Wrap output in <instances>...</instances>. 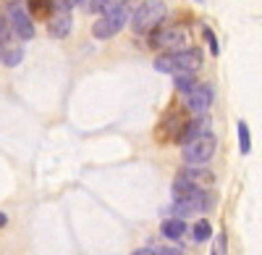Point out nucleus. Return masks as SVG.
I'll list each match as a JSON object with an SVG mask.
<instances>
[{
	"label": "nucleus",
	"instance_id": "0eeeda50",
	"mask_svg": "<svg viewBox=\"0 0 262 255\" xmlns=\"http://www.w3.org/2000/svg\"><path fill=\"white\" fill-rule=\"evenodd\" d=\"M6 13H8V27L13 29V34H18L21 40H32L34 37V21L29 18L24 3H8Z\"/></svg>",
	"mask_w": 262,
	"mask_h": 255
},
{
	"label": "nucleus",
	"instance_id": "6e6552de",
	"mask_svg": "<svg viewBox=\"0 0 262 255\" xmlns=\"http://www.w3.org/2000/svg\"><path fill=\"white\" fill-rule=\"evenodd\" d=\"M215 203L212 192H200L194 195L191 200H179L173 203V219H186V216H194V213H202V210H210V205Z\"/></svg>",
	"mask_w": 262,
	"mask_h": 255
},
{
	"label": "nucleus",
	"instance_id": "39448f33",
	"mask_svg": "<svg viewBox=\"0 0 262 255\" xmlns=\"http://www.w3.org/2000/svg\"><path fill=\"white\" fill-rule=\"evenodd\" d=\"M215 147H217V140L212 134H205V137H196V140H189L184 142V163L186 166H205L212 155H215Z\"/></svg>",
	"mask_w": 262,
	"mask_h": 255
},
{
	"label": "nucleus",
	"instance_id": "9d476101",
	"mask_svg": "<svg viewBox=\"0 0 262 255\" xmlns=\"http://www.w3.org/2000/svg\"><path fill=\"white\" fill-rule=\"evenodd\" d=\"M71 24H74V18H71V8H63V6H55V11H53V16L48 18V32H50V37H55V40H63V37H69V32H71Z\"/></svg>",
	"mask_w": 262,
	"mask_h": 255
},
{
	"label": "nucleus",
	"instance_id": "a211bd4d",
	"mask_svg": "<svg viewBox=\"0 0 262 255\" xmlns=\"http://www.w3.org/2000/svg\"><path fill=\"white\" fill-rule=\"evenodd\" d=\"M238 150H242L244 155L252 153V137H249V126H247V121H238Z\"/></svg>",
	"mask_w": 262,
	"mask_h": 255
},
{
	"label": "nucleus",
	"instance_id": "412c9836",
	"mask_svg": "<svg viewBox=\"0 0 262 255\" xmlns=\"http://www.w3.org/2000/svg\"><path fill=\"white\" fill-rule=\"evenodd\" d=\"M205 37H207L210 53H212V55H217V53H221V48H217V40H215V34H212V29H210V27H205Z\"/></svg>",
	"mask_w": 262,
	"mask_h": 255
},
{
	"label": "nucleus",
	"instance_id": "f03ea898",
	"mask_svg": "<svg viewBox=\"0 0 262 255\" xmlns=\"http://www.w3.org/2000/svg\"><path fill=\"white\" fill-rule=\"evenodd\" d=\"M202 66V53L196 48L181 50V53H165L155 58V69L160 74H176V76H191Z\"/></svg>",
	"mask_w": 262,
	"mask_h": 255
},
{
	"label": "nucleus",
	"instance_id": "bb28decb",
	"mask_svg": "<svg viewBox=\"0 0 262 255\" xmlns=\"http://www.w3.org/2000/svg\"><path fill=\"white\" fill-rule=\"evenodd\" d=\"M6 221H8V219H6L3 213H0V229H3V226H6Z\"/></svg>",
	"mask_w": 262,
	"mask_h": 255
},
{
	"label": "nucleus",
	"instance_id": "5701e85b",
	"mask_svg": "<svg viewBox=\"0 0 262 255\" xmlns=\"http://www.w3.org/2000/svg\"><path fill=\"white\" fill-rule=\"evenodd\" d=\"M223 247H226V231H223V234H217V242H215L212 255H221V252H223Z\"/></svg>",
	"mask_w": 262,
	"mask_h": 255
},
{
	"label": "nucleus",
	"instance_id": "dca6fc26",
	"mask_svg": "<svg viewBox=\"0 0 262 255\" xmlns=\"http://www.w3.org/2000/svg\"><path fill=\"white\" fill-rule=\"evenodd\" d=\"M160 231H163V237H168V240H181L184 231H186V221L184 219H168V221H163Z\"/></svg>",
	"mask_w": 262,
	"mask_h": 255
},
{
	"label": "nucleus",
	"instance_id": "ddd939ff",
	"mask_svg": "<svg viewBox=\"0 0 262 255\" xmlns=\"http://www.w3.org/2000/svg\"><path fill=\"white\" fill-rule=\"evenodd\" d=\"M53 11H55V3H53V0H27V13H29V18H32V16H34L37 21L50 18Z\"/></svg>",
	"mask_w": 262,
	"mask_h": 255
},
{
	"label": "nucleus",
	"instance_id": "b1692460",
	"mask_svg": "<svg viewBox=\"0 0 262 255\" xmlns=\"http://www.w3.org/2000/svg\"><path fill=\"white\" fill-rule=\"evenodd\" d=\"M55 6H63V8H74V6H79L81 0H53Z\"/></svg>",
	"mask_w": 262,
	"mask_h": 255
},
{
	"label": "nucleus",
	"instance_id": "9b49d317",
	"mask_svg": "<svg viewBox=\"0 0 262 255\" xmlns=\"http://www.w3.org/2000/svg\"><path fill=\"white\" fill-rule=\"evenodd\" d=\"M181 176L186 182H191L196 189H202V192H210V187L215 184V174L205 166H186V168H181Z\"/></svg>",
	"mask_w": 262,
	"mask_h": 255
},
{
	"label": "nucleus",
	"instance_id": "4468645a",
	"mask_svg": "<svg viewBox=\"0 0 262 255\" xmlns=\"http://www.w3.org/2000/svg\"><path fill=\"white\" fill-rule=\"evenodd\" d=\"M200 192H202V189H196V187H194L191 182H186L181 174L176 176V182H173V200H176V203H179V200H191L194 195H200Z\"/></svg>",
	"mask_w": 262,
	"mask_h": 255
},
{
	"label": "nucleus",
	"instance_id": "f8f14e48",
	"mask_svg": "<svg viewBox=\"0 0 262 255\" xmlns=\"http://www.w3.org/2000/svg\"><path fill=\"white\" fill-rule=\"evenodd\" d=\"M21 58H24V48H18L16 42L3 32L0 34V61H3L6 66H16V63H21Z\"/></svg>",
	"mask_w": 262,
	"mask_h": 255
},
{
	"label": "nucleus",
	"instance_id": "1a4fd4ad",
	"mask_svg": "<svg viewBox=\"0 0 262 255\" xmlns=\"http://www.w3.org/2000/svg\"><path fill=\"white\" fill-rule=\"evenodd\" d=\"M210 103H212L210 84H194V87L186 92V108L194 111L196 116H205L207 108H210Z\"/></svg>",
	"mask_w": 262,
	"mask_h": 255
},
{
	"label": "nucleus",
	"instance_id": "a878e982",
	"mask_svg": "<svg viewBox=\"0 0 262 255\" xmlns=\"http://www.w3.org/2000/svg\"><path fill=\"white\" fill-rule=\"evenodd\" d=\"M6 32V21H3V16H0V34Z\"/></svg>",
	"mask_w": 262,
	"mask_h": 255
},
{
	"label": "nucleus",
	"instance_id": "6ab92c4d",
	"mask_svg": "<svg viewBox=\"0 0 262 255\" xmlns=\"http://www.w3.org/2000/svg\"><path fill=\"white\" fill-rule=\"evenodd\" d=\"M194 84H196V82H194V76H176V90H179V92H184V95L194 87Z\"/></svg>",
	"mask_w": 262,
	"mask_h": 255
},
{
	"label": "nucleus",
	"instance_id": "423d86ee",
	"mask_svg": "<svg viewBox=\"0 0 262 255\" xmlns=\"http://www.w3.org/2000/svg\"><path fill=\"white\" fill-rule=\"evenodd\" d=\"M186 126H189V116H186V111H181V108H170V111L163 116L160 126H158V137H160V140H179V142H184Z\"/></svg>",
	"mask_w": 262,
	"mask_h": 255
},
{
	"label": "nucleus",
	"instance_id": "f3484780",
	"mask_svg": "<svg viewBox=\"0 0 262 255\" xmlns=\"http://www.w3.org/2000/svg\"><path fill=\"white\" fill-rule=\"evenodd\" d=\"M191 237H194V242H207L210 237H212V226H210V221L207 219H200L194 224V229H191Z\"/></svg>",
	"mask_w": 262,
	"mask_h": 255
},
{
	"label": "nucleus",
	"instance_id": "f257e3e1",
	"mask_svg": "<svg viewBox=\"0 0 262 255\" xmlns=\"http://www.w3.org/2000/svg\"><path fill=\"white\" fill-rule=\"evenodd\" d=\"M131 8H134V0H118V3L107 6L105 13L95 21L92 34H95L97 40H111V37H116V34L128 24L131 13H134Z\"/></svg>",
	"mask_w": 262,
	"mask_h": 255
},
{
	"label": "nucleus",
	"instance_id": "7ed1b4c3",
	"mask_svg": "<svg viewBox=\"0 0 262 255\" xmlns=\"http://www.w3.org/2000/svg\"><path fill=\"white\" fill-rule=\"evenodd\" d=\"M152 48H165L170 53H181L191 48V32L184 24H170V27H158L149 34Z\"/></svg>",
	"mask_w": 262,
	"mask_h": 255
},
{
	"label": "nucleus",
	"instance_id": "aec40b11",
	"mask_svg": "<svg viewBox=\"0 0 262 255\" xmlns=\"http://www.w3.org/2000/svg\"><path fill=\"white\" fill-rule=\"evenodd\" d=\"M111 6V0H86V8H90L92 13H97V11H102L105 13V8Z\"/></svg>",
	"mask_w": 262,
	"mask_h": 255
},
{
	"label": "nucleus",
	"instance_id": "2eb2a0df",
	"mask_svg": "<svg viewBox=\"0 0 262 255\" xmlns=\"http://www.w3.org/2000/svg\"><path fill=\"white\" fill-rule=\"evenodd\" d=\"M205 134H210V119H207V116H196V119L189 121V126H186L184 142L196 140V137H205Z\"/></svg>",
	"mask_w": 262,
	"mask_h": 255
},
{
	"label": "nucleus",
	"instance_id": "20e7f679",
	"mask_svg": "<svg viewBox=\"0 0 262 255\" xmlns=\"http://www.w3.org/2000/svg\"><path fill=\"white\" fill-rule=\"evenodd\" d=\"M165 13H168L165 3H160V0H147V3H139L134 8V13H131V27H134V32H139V34L155 32L163 24Z\"/></svg>",
	"mask_w": 262,
	"mask_h": 255
},
{
	"label": "nucleus",
	"instance_id": "393cba45",
	"mask_svg": "<svg viewBox=\"0 0 262 255\" xmlns=\"http://www.w3.org/2000/svg\"><path fill=\"white\" fill-rule=\"evenodd\" d=\"M131 255H158V252H155V247H139V250H134Z\"/></svg>",
	"mask_w": 262,
	"mask_h": 255
},
{
	"label": "nucleus",
	"instance_id": "4be33fe9",
	"mask_svg": "<svg viewBox=\"0 0 262 255\" xmlns=\"http://www.w3.org/2000/svg\"><path fill=\"white\" fill-rule=\"evenodd\" d=\"M155 252H158V255H186V252L179 250V247H155Z\"/></svg>",
	"mask_w": 262,
	"mask_h": 255
}]
</instances>
